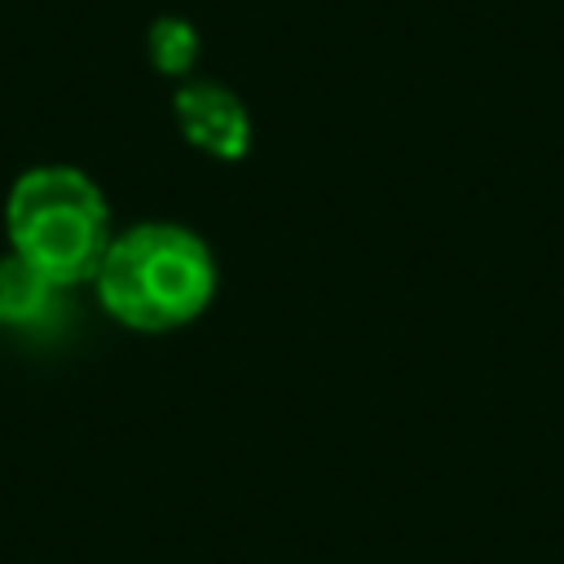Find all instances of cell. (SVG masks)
<instances>
[{
	"mask_svg": "<svg viewBox=\"0 0 564 564\" xmlns=\"http://www.w3.org/2000/svg\"><path fill=\"white\" fill-rule=\"evenodd\" d=\"M9 251L35 264L48 282H93L110 247V207L97 181L66 163L26 167L4 198Z\"/></svg>",
	"mask_w": 564,
	"mask_h": 564,
	"instance_id": "2",
	"label": "cell"
},
{
	"mask_svg": "<svg viewBox=\"0 0 564 564\" xmlns=\"http://www.w3.org/2000/svg\"><path fill=\"white\" fill-rule=\"evenodd\" d=\"M194 26L181 22V18H159L150 26V62L163 70V75H185L189 62H194Z\"/></svg>",
	"mask_w": 564,
	"mask_h": 564,
	"instance_id": "5",
	"label": "cell"
},
{
	"mask_svg": "<svg viewBox=\"0 0 564 564\" xmlns=\"http://www.w3.org/2000/svg\"><path fill=\"white\" fill-rule=\"evenodd\" d=\"M101 308L141 335H163L189 326L216 295V260L207 242L167 220L132 225L110 238L97 269Z\"/></svg>",
	"mask_w": 564,
	"mask_h": 564,
	"instance_id": "1",
	"label": "cell"
},
{
	"mask_svg": "<svg viewBox=\"0 0 564 564\" xmlns=\"http://www.w3.org/2000/svg\"><path fill=\"white\" fill-rule=\"evenodd\" d=\"M172 110H176L181 137L194 150H203L212 159H229V163L251 150L247 106L229 88H220V84H185V88H176Z\"/></svg>",
	"mask_w": 564,
	"mask_h": 564,
	"instance_id": "3",
	"label": "cell"
},
{
	"mask_svg": "<svg viewBox=\"0 0 564 564\" xmlns=\"http://www.w3.org/2000/svg\"><path fill=\"white\" fill-rule=\"evenodd\" d=\"M62 286L48 282L35 264H26L22 256H0V326L9 330H22V326H35L53 313Z\"/></svg>",
	"mask_w": 564,
	"mask_h": 564,
	"instance_id": "4",
	"label": "cell"
}]
</instances>
